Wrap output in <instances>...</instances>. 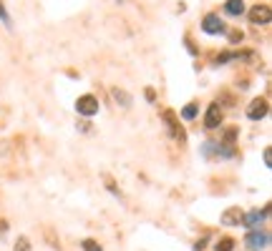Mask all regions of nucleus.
Listing matches in <instances>:
<instances>
[{
	"label": "nucleus",
	"mask_w": 272,
	"mask_h": 251,
	"mask_svg": "<svg viewBox=\"0 0 272 251\" xmlns=\"http://www.w3.org/2000/svg\"><path fill=\"white\" fill-rule=\"evenodd\" d=\"M5 229H8V226H5V221H0V234H3Z\"/></svg>",
	"instance_id": "19"
},
{
	"label": "nucleus",
	"mask_w": 272,
	"mask_h": 251,
	"mask_svg": "<svg viewBox=\"0 0 272 251\" xmlns=\"http://www.w3.org/2000/svg\"><path fill=\"white\" fill-rule=\"evenodd\" d=\"M76 111H78L81 116H96V113H98V101H96L93 96H81V98L76 101Z\"/></svg>",
	"instance_id": "4"
},
{
	"label": "nucleus",
	"mask_w": 272,
	"mask_h": 251,
	"mask_svg": "<svg viewBox=\"0 0 272 251\" xmlns=\"http://www.w3.org/2000/svg\"><path fill=\"white\" fill-rule=\"evenodd\" d=\"M0 20H3V23H5L8 28H10V15L5 13V8H3V3H0Z\"/></svg>",
	"instance_id": "16"
},
{
	"label": "nucleus",
	"mask_w": 272,
	"mask_h": 251,
	"mask_svg": "<svg viewBox=\"0 0 272 251\" xmlns=\"http://www.w3.org/2000/svg\"><path fill=\"white\" fill-rule=\"evenodd\" d=\"M270 20H272L270 5H255L250 10V23L252 25H270Z\"/></svg>",
	"instance_id": "2"
},
{
	"label": "nucleus",
	"mask_w": 272,
	"mask_h": 251,
	"mask_svg": "<svg viewBox=\"0 0 272 251\" xmlns=\"http://www.w3.org/2000/svg\"><path fill=\"white\" fill-rule=\"evenodd\" d=\"M242 211H240V206H232V208H227L224 214H222V226H240L242 224Z\"/></svg>",
	"instance_id": "8"
},
{
	"label": "nucleus",
	"mask_w": 272,
	"mask_h": 251,
	"mask_svg": "<svg viewBox=\"0 0 272 251\" xmlns=\"http://www.w3.org/2000/svg\"><path fill=\"white\" fill-rule=\"evenodd\" d=\"M15 251H30V241H28L25 236H20V239L15 241Z\"/></svg>",
	"instance_id": "14"
},
{
	"label": "nucleus",
	"mask_w": 272,
	"mask_h": 251,
	"mask_svg": "<svg viewBox=\"0 0 272 251\" xmlns=\"http://www.w3.org/2000/svg\"><path fill=\"white\" fill-rule=\"evenodd\" d=\"M219 123H222V108H219V103H212V106L207 108L204 126H207V128H219Z\"/></svg>",
	"instance_id": "7"
},
{
	"label": "nucleus",
	"mask_w": 272,
	"mask_h": 251,
	"mask_svg": "<svg viewBox=\"0 0 272 251\" xmlns=\"http://www.w3.org/2000/svg\"><path fill=\"white\" fill-rule=\"evenodd\" d=\"M81 246H83V251H104L101 246H98V244H96V241H93V239H86Z\"/></svg>",
	"instance_id": "15"
},
{
	"label": "nucleus",
	"mask_w": 272,
	"mask_h": 251,
	"mask_svg": "<svg viewBox=\"0 0 272 251\" xmlns=\"http://www.w3.org/2000/svg\"><path fill=\"white\" fill-rule=\"evenodd\" d=\"M265 166H272V151L265 148Z\"/></svg>",
	"instance_id": "17"
},
{
	"label": "nucleus",
	"mask_w": 272,
	"mask_h": 251,
	"mask_svg": "<svg viewBox=\"0 0 272 251\" xmlns=\"http://www.w3.org/2000/svg\"><path fill=\"white\" fill-rule=\"evenodd\" d=\"M194 116H197V106H194V103H189V106L182 111V118H184V121H192Z\"/></svg>",
	"instance_id": "13"
},
{
	"label": "nucleus",
	"mask_w": 272,
	"mask_h": 251,
	"mask_svg": "<svg viewBox=\"0 0 272 251\" xmlns=\"http://www.w3.org/2000/svg\"><path fill=\"white\" fill-rule=\"evenodd\" d=\"M214 249L217 251H232L234 249V241H232L229 236H224V239H219V241H217V246H214Z\"/></svg>",
	"instance_id": "12"
},
{
	"label": "nucleus",
	"mask_w": 272,
	"mask_h": 251,
	"mask_svg": "<svg viewBox=\"0 0 272 251\" xmlns=\"http://www.w3.org/2000/svg\"><path fill=\"white\" fill-rule=\"evenodd\" d=\"M270 214V208H265V211H250L247 216H242V224L247 226V229H255L257 224H262V219Z\"/></svg>",
	"instance_id": "9"
},
{
	"label": "nucleus",
	"mask_w": 272,
	"mask_h": 251,
	"mask_svg": "<svg viewBox=\"0 0 272 251\" xmlns=\"http://www.w3.org/2000/svg\"><path fill=\"white\" fill-rule=\"evenodd\" d=\"M204 241H207V239H202V241H197V246H194V251H202V249H204Z\"/></svg>",
	"instance_id": "18"
},
{
	"label": "nucleus",
	"mask_w": 272,
	"mask_h": 251,
	"mask_svg": "<svg viewBox=\"0 0 272 251\" xmlns=\"http://www.w3.org/2000/svg\"><path fill=\"white\" fill-rule=\"evenodd\" d=\"M245 244H247V249H250V251L267 249V246H270V231H257V229H252V231L247 234Z\"/></svg>",
	"instance_id": "1"
},
{
	"label": "nucleus",
	"mask_w": 272,
	"mask_h": 251,
	"mask_svg": "<svg viewBox=\"0 0 272 251\" xmlns=\"http://www.w3.org/2000/svg\"><path fill=\"white\" fill-rule=\"evenodd\" d=\"M111 96H114V101H116V103H121L124 108H129V106H131V96H129L126 91H121V88H114V91H111Z\"/></svg>",
	"instance_id": "11"
},
{
	"label": "nucleus",
	"mask_w": 272,
	"mask_h": 251,
	"mask_svg": "<svg viewBox=\"0 0 272 251\" xmlns=\"http://www.w3.org/2000/svg\"><path fill=\"white\" fill-rule=\"evenodd\" d=\"M202 30L209 33V35H219V33H224V23H222V18L217 13H209V15H204Z\"/></svg>",
	"instance_id": "3"
},
{
	"label": "nucleus",
	"mask_w": 272,
	"mask_h": 251,
	"mask_svg": "<svg viewBox=\"0 0 272 251\" xmlns=\"http://www.w3.org/2000/svg\"><path fill=\"white\" fill-rule=\"evenodd\" d=\"M224 13H229V15H242V13H245V0H227V3H224Z\"/></svg>",
	"instance_id": "10"
},
{
	"label": "nucleus",
	"mask_w": 272,
	"mask_h": 251,
	"mask_svg": "<svg viewBox=\"0 0 272 251\" xmlns=\"http://www.w3.org/2000/svg\"><path fill=\"white\" fill-rule=\"evenodd\" d=\"M161 116H164V121L169 123V131H172V136H174V138H177L179 143H184V141H187V133H184V128H182V126L177 123L174 113H172V111H164Z\"/></svg>",
	"instance_id": "6"
},
{
	"label": "nucleus",
	"mask_w": 272,
	"mask_h": 251,
	"mask_svg": "<svg viewBox=\"0 0 272 251\" xmlns=\"http://www.w3.org/2000/svg\"><path fill=\"white\" fill-rule=\"evenodd\" d=\"M267 111H270L267 98H255V101L250 103V108H247V118L260 121V118H265V116H267Z\"/></svg>",
	"instance_id": "5"
}]
</instances>
